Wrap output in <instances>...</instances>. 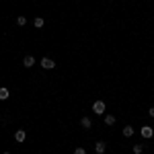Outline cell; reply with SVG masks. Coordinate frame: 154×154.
Returning a JSON list of instances; mask_svg holds the SVG:
<instances>
[{
    "instance_id": "6da1fadb",
    "label": "cell",
    "mask_w": 154,
    "mask_h": 154,
    "mask_svg": "<svg viewBox=\"0 0 154 154\" xmlns=\"http://www.w3.org/2000/svg\"><path fill=\"white\" fill-rule=\"evenodd\" d=\"M93 111L97 115H105V101H95L93 103Z\"/></svg>"
},
{
    "instance_id": "7a4b0ae2",
    "label": "cell",
    "mask_w": 154,
    "mask_h": 154,
    "mask_svg": "<svg viewBox=\"0 0 154 154\" xmlns=\"http://www.w3.org/2000/svg\"><path fill=\"white\" fill-rule=\"evenodd\" d=\"M140 134H142V138L144 140H150L154 136V130L150 128V125H142V130H140Z\"/></svg>"
},
{
    "instance_id": "3957f363",
    "label": "cell",
    "mask_w": 154,
    "mask_h": 154,
    "mask_svg": "<svg viewBox=\"0 0 154 154\" xmlns=\"http://www.w3.org/2000/svg\"><path fill=\"white\" fill-rule=\"evenodd\" d=\"M39 64H41L45 70H51V68H56V62H54L51 58H41V62H39Z\"/></svg>"
},
{
    "instance_id": "277c9868",
    "label": "cell",
    "mask_w": 154,
    "mask_h": 154,
    "mask_svg": "<svg viewBox=\"0 0 154 154\" xmlns=\"http://www.w3.org/2000/svg\"><path fill=\"white\" fill-rule=\"evenodd\" d=\"M14 140H17L19 144H23L25 140H27V131H25V130H17V131H14Z\"/></svg>"
},
{
    "instance_id": "5b68a950",
    "label": "cell",
    "mask_w": 154,
    "mask_h": 154,
    "mask_svg": "<svg viewBox=\"0 0 154 154\" xmlns=\"http://www.w3.org/2000/svg\"><path fill=\"white\" fill-rule=\"evenodd\" d=\"M23 66H25V68L35 66V58H33V56H25V58H23Z\"/></svg>"
},
{
    "instance_id": "8992f818",
    "label": "cell",
    "mask_w": 154,
    "mask_h": 154,
    "mask_svg": "<svg viewBox=\"0 0 154 154\" xmlns=\"http://www.w3.org/2000/svg\"><path fill=\"white\" fill-rule=\"evenodd\" d=\"M105 150H107V144L105 142H97L95 144V152L97 154H105Z\"/></svg>"
},
{
    "instance_id": "52a82bcc",
    "label": "cell",
    "mask_w": 154,
    "mask_h": 154,
    "mask_svg": "<svg viewBox=\"0 0 154 154\" xmlns=\"http://www.w3.org/2000/svg\"><path fill=\"white\" fill-rule=\"evenodd\" d=\"M8 97H11V91H8L6 86H2V88H0V101H6Z\"/></svg>"
},
{
    "instance_id": "ba28073f",
    "label": "cell",
    "mask_w": 154,
    "mask_h": 154,
    "mask_svg": "<svg viewBox=\"0 0 154 154\" xmlns=\"http://www.w3.org/2000/svg\"><path fill=\"white\" fill-rule=\"evenodd\" d=\"M80 125H82L84 130H91V128H93V121H91L88 117H82L80 119Z\"/></svg>"
},
{
    "instance_id": "9c48e42d",
    "label": "cell",
    "mask_w": 154,
    "mask_h": 154,
    "mask_svg": "<svg viewBox=\"0 0 154 154\" xmlns=\"http://www.w3.org/2000/svg\"><path fill=\"white\" fill-rule=\"evenodd\" d=\"M134 128H131V125H125V128H123V136H125V138H131V136H134Z\"/></svg>"
},
{
    "instance_id": "30bf717a",
    "label": "cell",
    "mask_w": 154,
    "mask_h": 154,
    "mask_svg": "<svg viewBox=\"0 0 154 154\" xmlns=\"http://www.w3.org/2000/svg\"><path fill=\"white\" fill-rule=\"evenodd\" d=\"M33 25H35V29H41V27H43V25H45V21H43V19H41V17H37L35 21H33Z\"/></svg>"
},
{
    "instance_id": "8fae6325",
    "label": "cell",
    "mask_w": 154,
    "mask_h": 154,
    "mask_svg": "<svg viewBox=\"0 0 154 154\" xmlns=\"http://www.w3.org/2000/svg\"><path fill=\"white\" fill-rule=\"evenodd\" d=\"M131 150H134V154H142L144 146H142V144H134V148H131Z\"/></svg>"
},
{
    "instance_id": "7c38bea8",
    "label": "cell",
    "mask_w": 154,
    "mask_h": 154,
    "mask_svg": "<svg viewBox=\"0 0 154 154\" xmlns=\"http://www.w3.org/2000/svg\"><path fill=\"white\" fill-rule=\"evenodd\" d=\"M105 123L107 125H113V123H115V117H113V115H105Z\"/></svg>"
},
{
    "instance_id": "4fadbf2b",
    "label": "cell",
    "mask_w": 154,
    "mask_h": 154,
    "mask_svg": "<svg viewBox=\"0 0 154 154\" xmlns=\"http://www.w3.org/2000/svg\"><path fill=\"white\" fill-rule=\"evenodd\" d=\"M17 23L21 25V27H25V25H27V19H25V17H19V19H17Z\"/></svg>"
},
{
    "instance_id": "5bb4252c",
    "label": "cell",
    "mask_w": 154,
    "mask_h": 154,
    "mask_svg": "<svg viewBox=\"0 0 154 154\" xmlns=\"http://www.w3.org/2000/svg\"><path fill=\"white\" fill-rule=\"evenodd\" d=\"M74 154H86V150H84V148H76V150H74Z\"/></svg>"
},
{
    "instance_id": "9a60e30c",
    "label": "cell",
    "mask_w": 154,
    "mask_h": 154,
    "mask_svg": "<svg viewBox=\"0 0 154 154\" xmlns=\"http://www.w3.org/2000/svg\"><path fill=\"white\" fill-rule=\"evenodd\" d=\"M148 115H150V117H154V107H150V109H148Z\"/></svg>"
},
{
    "instance_id": "2e32d148",
    "label": "cell",
    "mask_w": 154,
    "mask_h": 154,
    "mask_svg": "<svg viewBox=\"0 0 154 154\" xmlns=\"http://www.w3.org/2000/svg\"><path fill=\"white\" fill-rule=\"evenodd\" d=\"M2 154H11V152H2Z\"/></svg>"
}]
</instances>
